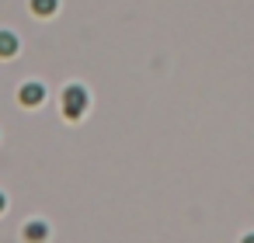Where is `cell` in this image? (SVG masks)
<instances>
[{"label": "cell", "instance_id": "6da1fadb", "mask_svg": "<svg viewBox=\"0 0 254 243\" xmlns=\"http://www.w3.org/2000/svg\"><path fill=\"white\" fill-rule=\"evenodd\" d=\"M84 111H87V91L80 84H70L63 91V115L66 118H80Z\"/></svg>", "mask_w": 254, "mask_h": 243}, {"label": "cell", "instance_id": "7a4b0ae2", "mask_svg": "<svg viewBox=\"0 0 254 243\" xmlns=\"http://www.w3.org/2000/svg\"><path fill=\"white\" fill-rule=\"evenodd\" d=\"M18 101H21L25 108H35V104H42V101H46V87H42L39 80H28V84H21V91H18Z\"/></svg>", "mask_w": 254, "mask_h": 243}, {"label": "cell", "instance_id": "3957f363", "mask_svg": "<svg viewBox=\"0 0 254 243\" xmlns=\"http://www.w3.org/2000/svg\"><path fill=\"white\" fill-rule=\"evenodd\" d=\"M18 35L14 32H0V59H11L14 52H18Z\"/></svg>", "mask_w": 254, "mask_h": 243}, {"label": "cell", "instance_id": "277c9868", "mask_svg": "<svg viewBox=\"0 0 254 243\" xmlns=\"http://www.w3.org/2000/svg\"><path fill=\"white\" fill-rule=\"evenodd\" d=\"M46 236H49V226H46V222H28V226H25V240H28V243H42Z\"/></svg>", "mask_w": 254, "mask_h": 243}, {"label": "cell", "instance_id": "5b68a950", "mask_svg": "<svg viewBox=\"0 0 254 243\" xmlns=\"http://www.w3.org/2000/svg\"><path fill=\"white\" fill-rule=\"evenodd\" d=\"M56 7H60V0H32V14H39V18L56 14Z\"/></svg>", "mask_w": 254, "mask_h": 243}, {"label": "cell", "instance_id": "8992f818", "mask_svg": "<svg viewBox=\"0 0 254 243\" xmlns=\"http://www.w3.org/2000/svg\"><path fill=\"white\" fill-rule=\"evenodd\" d=\"M240 243H254V233H247V236H244V240H240Z\"/></svg>", "mask_w": 254, "mask_h": 243}, {"label": "cell", "instance_id": "52a82bcc", "mask_svg": "<svg viewBox=\"0 0 254 243\" xmlns=\"http://www.w3.org/2000/svg\"><path fill=\"white\" fill-rule=\"evenodd\" d=\"M4 208H7V198H4V194H0V212H4Z\"/></svg>", "mask_w": 254, "mask_h": 243}]
</instances>
